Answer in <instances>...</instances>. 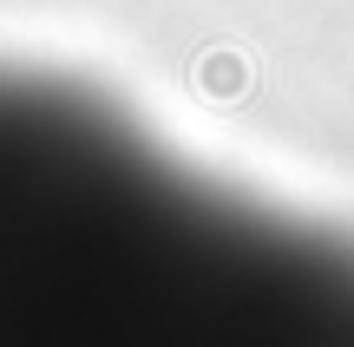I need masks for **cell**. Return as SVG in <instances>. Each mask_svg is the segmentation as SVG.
<instances>
[{
  "mask_svg": "<svg viewBox=\"0 0 354 347\" xmlns=\"http://www.w3.org/2000/svg\"><path fill=\"white\" fill-rule=\"evenodd\" d=\"M243 79H250V72H243V59H236V52H210V59H203V86H210L216 99H236V92H243Z\"/></svg>",
  "mask_w": 354,
  "mask_h": 347,
  "instance_id": "6da1fadb",
  "label": "cell"
}]
</instances>
